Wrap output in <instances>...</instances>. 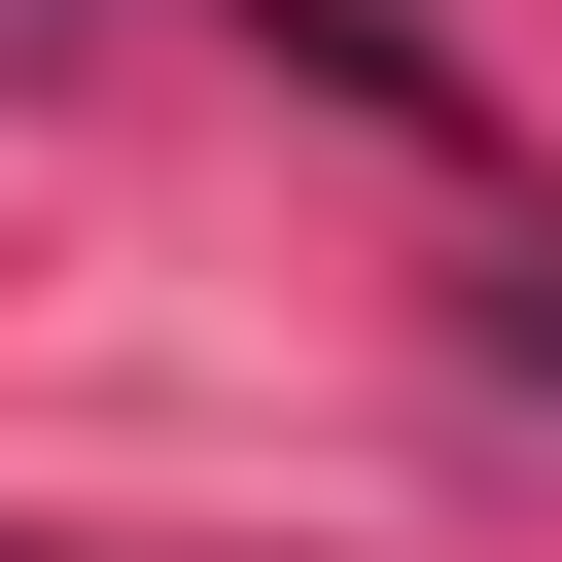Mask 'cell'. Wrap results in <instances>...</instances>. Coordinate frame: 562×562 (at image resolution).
<instances>
[{"mask_svg":"<svg viewBox=\"0 0 562 562\" xmlns=\"http://www.w3.org/2000/svg\"><path fill=\"white\" fill-rule=\"evenodd\" d=\"M0 35H70V0H0ZM211 35H281V70L386 105V140H457V35H422V0H211Z\"/></svg>","mask_w":562,"mask_h":562,"instance_id":"obj_1","label":"cell"},{"mask_svg":"<svg viewBox=\"0 0 562 562\" xmlns=\"http://www.w3.org/2000/svg\"><path fill=\"white\" fill-rule=\"evenodd\" d=\"M492 351H527V386H562V246H492Z\"/></svg>","mask_w":562,"mask_h":562,"instance_id":"obj_2","label":"cell"}]
</instances>
